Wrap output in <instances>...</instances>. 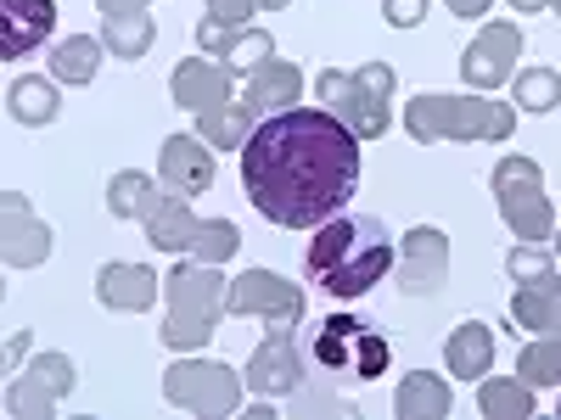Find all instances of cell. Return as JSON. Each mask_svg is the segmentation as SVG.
I'll return each mask as SVG.
<instances>
[{
    "label": "cell",
    "instance_id": "obj_1",
    "mask_svg": "<svg viewBox=\"0 0 561 420\" xmlns=\"http://www.w3.org/2000/svg\"><path fill=\"white\" fill-rule=\"evenodd\" d=\"M242 191L280 230H320L359 191V135L332 107H280L248 135Z\"/></svg>",
    "mask_w": 561,
    "mask_h": 420
},
{
    "label": "cell",
    "instance_id": "obj_2",
    "mask_svg": "<svg viewBox=\"0 0 561 420\" xmlns=\"http://www.w3.org/2000/svg\"><path fill=\"white\" fill-rule=\"evenodd\" d=\"M393 269V236L382 219L370 213H337L314 230V242L304 253V275L309 287L325 298H365L370 287H382V275Z\"/></svg>",
    "mask_w": 561,
    "mask_h": 420
},
{
    "label": "cell",
    "instance_id": "obj_3",
    "mask_svg": "<svg viewBox=\"0 0 561 420\" xmlns=\"http://www.w3.org/2000/svg\"><path fill=\"white\" fill-rule=\"evenodd\" d=\"M404 129L421 147H433V140H511L517 135V102H494L489 90H466V96L421 90L404 107Z\"/></svg>",
    "mask_w": 561,
    "mask_h": 420
},
{
    "label": "cell",
    "instance_id": "obj_4",
    "mask_svg": "<svg viewBox=\"0 0 561 420\" xmlns=\"http://www.w3.org/2000/svg\"><path fill=\"white\" fill-rule=\"evenodd\" d=\"M169 319H163V348H180V353H197L214 325L225 319V298H230V280L219 275V264H174L169 269Z\"/></svg>",
    "mask_w": 561,
    "mask_h": 420
},
{
    "label": "cell",
    "instance_id": "obj_5",
    "mask_svg": "<svg viewBox=\"0 0 561 420\" xmlns=\"http://www.w3.org/2000/svg\"><path fill=\"white\" fill-rule=\"evenodd\" d=\"M309 353L332 382H377V376H388L393 342L365 314H325L309 331Z\"/></svg>",
    "mask_w": 561,
    "mask_h": 420
},
{
    "label": "cell",
    "instance_id": "obj_6",
    "mask_svg": "<svg viewBox=\"0 0 561 420\" xmlns=\"http://www.w3.org/2000/svg\"><path fill=\"white\" fill-rule=\"evenodd\" d=\"M320 107H332L359 140H377L393 124V62H359V68H320L314 79Z\"/></svg>",
    "mask_w": 561,
    "mask_h": 420
},
{
    "label": "cell",
    "instance_id": "obj_7",
    "mask_svg": "<svg viewBox=\"0 0 561 420\" xmlns=\"http://www.w3.org/2000/svg\"><path fill=\"white\" fill-rule=\"evenodd\" d=\"M147 224V242L158 253H185V258H203V264H225L242 253V230L230 219H197L192 197H174L163 185V197L152 202V213L140 219Z\"/></svg>",
    "mask_w": 561,
    "mask_h": 420
},
{
    "label": "cell",
    "instance_id": "obj_8",
    "mask_svg": "<svg viewBox=\"0 0 561 420\" xmlns=\"http://www.w3.org/2000/svg\"><path fill=\"white\" fill-rule=\"evenodd\" d=\"M494 202H500V219L517 242H550L556 236V213H550V197H545V168L523 152H511L494 163Z\"/></svg>",
    "mask_w": 561,
    "mask_h": 420
},
{
    "label": "cell",
    "instance_id": "obj_9",
    "mask_svg": "<svg viewBox=\"0 0 561 420\" xmlns=\"http://www.w3.org/2000/svg\"><path fill=\"white\" fill-rule=\"evenodd\" d=\"M242 387H248V376H237V370L219 364V359H180V364H169V376H163V398L174 409H185V415H203V420L237 415L242 409Z\"/></svg>",
    "mask_w": 561,
    "mask_h": 420
},
{
    "label": "cell",
    "instance_id": "obj_10",
    "mask_svg": "<svg viewBox=\"0 0 561 420\" xmlns=\"http://www.w3.org/2000/svg\"><path fill=\"white\" fill-rule=\"evenodd\" d=\"M73 387H79V370L68 353H34V364L18 370L7 387V415L12 420H51Z\"/></svg>",
    "mask_w": 561,
    "mask_h": 420
},
{
    "label": "cell",
    "instance_id": "obj_11",
    "mask_svg": "<svg viewBox=\"0 0 561 420\" xmlns=\"http://www.w3.org/2000/svg\"><path fill=\"white\" fill-rule=\"evenodd\" d=\"M225 314L237 319H270V325H304V287H293L287 275L275 269H248L230 280V298H225Z\"/></svg>",
    "mask_w": 561,
    "mask_h": 420
},
{
    "label": "cell",
    "instance_id": "obj_12",
    "mask_svg": "<svg viewBox=\"0 0 561 420\" xmlns=\"http://www.w3.org/2000/svg\"><path fill=\"white\" fill-rule=\"evenodd\" d=\"M517 62H523V28L517 23H483V34L460 57V79H466V90H500L517 79Z\"/></svg>",
    "mask_w": 561,
    "mask_h": 420
},
{
    "label": "cell",
    "instance_id": "obj_13",
    "mask_svg": "<svg viewBox=\"0 0 561 420\" xmlns=\"http://www.w3.org/2000/svg\"><path fill=\"white\" fill-rule=\"evenodd\" d=\"M449 287V236L438 224H415L399 242V292L404 298H438Z\"/></svg>",
    "mask_w": 561,
    "mask_h": 420
},
{
    "label": "cell",
    "instance_id": "obj_14",
    "mask_svg": "<svg viewBox=\"0 0 561 420\" xmlns=\"http://www.w3.org/2000/svg\"><path fill=\"white\" fill-rule=\"evenodd\" d=\"M248 387L259 398H293L304 387V353H298V325H275L248 359Z\"/></svg>",
    "mask_w": 561,
    "mask_h": 420
},
{
    "label": "cell",
    "instance_id": "obj_15",
    "mask_svg": "<svg viewBox=\"0 0 561 420\" xmlns=\"http://www.w3.org/2000/svg\"><path fill=\"white\" fill-rule=\"evenodd\" d=\"M158 174L174 197H208L219 179V163H214L203 135H169L158 147Z\"/></svg>",
    "mask_w": 561,
    "mask_h": 420
},
{
    "label": "cell",
    "instance_id": "obj_16",
    "mask_svg": "<svg viewBox=\"0 0 561 420\" xmlns=\"http://www.w3.org/2000/svg\"><path fill=\"white\" fill-rule=\"evenodd\" d=\"M0 236H7V264L12 269H34L51 258V224H45L23 191L0 197Z\"/></svg>",
    "mask_w": 561,
    "mask_h": 420
},
{
    "label": "cell",
    "instance_id": "obj_17",
    "mask_svg": "<svg viewBox=\"0 0 561 420\" xmlns=\"http://www.w3.org/2000/svg\"><path fill=\"white\" fill-rule=\"evenodd\" d=\"M230 90H237V68L230 62H208V57H185V62H174V73H169V96H174V107H185V113H203V107H219V102H230Z\"/></svg>",
    "mask_w": 561,
    "mask_h": 420
},
{
    "label": "cell",
    "instance_id": "obj_18",
    "mask_svg": "<svg viewBox=\"0 0 561 420\" xmlns=\"http://www.w3.org/2000/svg\"><path fill=\"white\" fill-rule=\"evenodd\" d=\"M158 292H163V280L152 264H102V275H96V298L118 314H147L158 303Z\"/></svg>",
    "mask_w": 561,
    "mask_h": 420
},
{
    "label": "cell",
    "instance_id": "obj_19",
    "mask_svg": "<svg viewBox=\"0 0 561 420\" xmlns=\"http://www.w3.org/2000/svg\"><path fill=\"white\" fill-rule=\"evenodd\" d=\"M511 319L523 331H539V337H561V275H534V280H517L511 292Z\"/></svg>",
    "mask_w": 561,
    "mask_h": 420
},
{
    "label": "cell",
    "instance_id": "obj_20",
    "mask_svg": "<svg viewBox=\"0 0 561 420\" xmlns=\"http://www.w3.org/2000/svg\"><path fill=\"white\" fill-rule=\"evenodd\" d=\"M0 12H7V39H0L7 62L39 51L57 28V0H0Z\"/></svg>",
    "mask_w": 561,
    "mask_h": 420
},
{
    "label": "cell",
    "instance_id": "obj_21",
    "mask_svg": "<svg viewBox=\"0 0 561 420\" xmlns=\"http://www.w3.org/2000/svg\"><path fill=\"white\" fill-rule=\"evenodd\" d=\"M444 364L460 382H483L489 364H494V325L489 319H460L444 342Z\"/></svg>",
    "mask_w": 561,
    "mask_h": 420
},
{
    "label": "cell",
    "instance_id": "obj_22",
    "mask_svg": "<svg viewBox=\"0 0 561 420\" xmlns=\"http://www.w3.org/2000/svg\"><path fill=\"white\" fill-rule=\"evenodd\" d=\"M197 45H203V51H214L219 62H230L237 73H253L264 57H275V39L264 28H214L208 18L197 23Z\"/></svg>",
    "mask_w": 561,
    "mask_h": 420
},
{
    "label": "cell",
    "instance_id": "obj_23",
    "mask_svg": "<svg viewBox=\"0 0 561 420\" xmlns=\"http://www.w3.org/2000/svg\"><path fill=\"white\" fill-rule=\"evenodd\" d=\"M449 409H455V387L444 376H433V370H410V376L399 382V393H393L399 420H444Z\"/></svg>",
    "mask_w": 561,
    "mask_h": 420
},
{
    "label": "cell",
    "instance_id": "obj_24",
    "mask_svg": "<svg viewBox=\"0 0 561 420\" xmlns=\"http://www.w3.org/2000/svg\"><path fill=\"white\" fill-rule=\"evenodd\" d=\"M304 96V73L280 57H264L253 73H248V107L259 113H280V107H298Z\"/></svg>",
    "mask_w": 561,
    "mask_h": 420
},
{
    "label": "cell",
    "instance_id": "obj_25",
    "mask_svg": "<svg viewBox=\"0 0 561 420\" xmlns=\"http://www.w3.org/2000/svg\"><path fill=\"white\" fill-rule=\"evenodd\" d=\"M259 129V107H230V102H219V107H203L197 113V135L208 140L214 152H242L248 147V135Z\"/></svg>",
    "mask_w": 561,
    "mask_h": 420
},
{
    "label": "cell",
    "instance_id": "obj_26",
    "mask_svg": "<svg viewBox=\"0 0 561 420\" xmlns=\"http://www.w3.org/2000/svg\"><path fill=\"white\" fill-rule=\"evenodd\" d=\"M534 393L539 387H528L523 376H489V382H478V409L489 420H534V409H539Z\"/></svg>",
    "mask_w": 561,
    "mask_h": 420
},
{
    "label": "cell",
    "instance_id": "obj_27",
    "mask_svg": "<svg viewBox=\"0 0 561 420\" xmlns=\"http://www.w3.org/2000/svg\"><path fill=\"white\" fill-rule=\"evenodd\" d=\"M7 107H12V118H18V124H28V129L57 124V113H62V102H57V79H34V73L12 79Z\"/></svg>",
    "mask_w": 561,
    "mask_h": 420
},
{
    "label": "cell",
    "instance_id": "obj_28",
    "mask_svg": "<svg viewBox=\"0 0 561 420\" xmlns=\"http://www.w3.org/2000/svg\"><path fill=\"white\" fill-rule=\"evenodd\" d=\"M102 34H73V39H57L51 45V79L57 84H90L102 68Z\"/></svg>",
    "mask_w": 561,
    "mask_h": 420
},
{
    "label": "cell",
    "instance_id": "obj_29",
    "mask_svg": "<svg viewBox=\"0 0 561 420\" xmlns=\"http://www.w3.org/2000/svg\"><path fill=\"white\" fill-rule=\"evenodd\" d=\"M158 197H163V185H158L152 174H140V168H124V174L107 179V208H113V219H147Z\"/></svg>",
    "mask_w": 561,
    "mask_h": 420
},
{
    "label": "cell",
    "instance_id": "obj_30",
    "mask_svg": "<svg viewBox=\"0 0 561 420\" xmlns=\"http://www.w3.org/2000/svg\"><path fill=\"white\" fill-rule=\"evenodd\" d=\"M102 45L124 62H140L158 45V23L147 12H129V18H102Z\"/></svg>",
    "mask_w": 561,
    "mask_h": 420
},
{
    "label": "cell",
    "instance_id": "obj_31",
    "mask_svg": "<svg viewBox=\"0 0 561 420\" xmlns=\"http://www.w3.org/2000/svg\"><path fill=\"white\" fill-rule=\"evenodd\" d=\"M511 102L528 107V113H556L561 107V73L539 68V62L517 68V79H511Z\"/></svg>",
    "mask_w": 561,
    "mask_h": 420
},
{
    "label": "cell",
    "instance_id": "obj_32",
    "mask_svg": "<svg viewBox=\"0 0 561 420\" xmlns=\"http://www.w3.org/2000/svg\"><path fill=\"white\" fill-rule=\"evenodd\" d=\"M517 376L528 387H561V337H534L517 353Z\"/></svg>",
    "mask_w": 561,
    "mask_h": 420
},
{
    "label": "cell",
    "instance_id": "obj_33",
    "mask_svg": "<svg viewBox=\"0 0 561 420\" xmlns=\"http://www.w3.org/2000/svg\"><path fill=\"white\" fill-rule=\"evenodd\" d=\"M505 275L511 280H534V275H550V253L539 242H517L505 253Z\"/></svg>",
    "mask_w": 561,
    "mask_h": 420
},
{
    "label": "cell",
    "instance_id": "obj_34",
    "mask_svg": "<svg viewBox=\"0 0 561 420\" xmlns=\"http://www.w3.org/2000/svg\"><path fill=\"white\" fill-rule=\"evenodd\" d=\"M248 18H259V0H208L214 28H248Z\"/></svg>",
    "mask_w": 561,
    "mask_h": 420
},
{
    "label": "cell",
    "instance_id": "obj_35",
    "mask_svg": "<svg viewBox=\"0 0 561 420\" xmlns=\"http://www.w3.org/2000/svg\"><path fill=\"white\" fill-rule=\"evenodd\" d=\"M382 18L393 28H415L421 18H427V0H382Z\"/></svg>",
    "mask_w": 561,
    "mask_h": 420
},
{
    "label": "cell",
    "instance_id": "obj_36",
    "mask_svg": "<svg viewBox=\"0 0 561 420\" xmlns=\"http://www.w3.org/2000/svg\"><path fill=\"white\" fill-rule=\"evenodd\" d=\"M102 7V18H129V12H147L152 0H96Z\"/></svg>",
    "mask_w": 561,
    "mask_h": 420
},
{
    "label": "cell",
    "instance_id": "obj_37",
    "mask_svg": "<svg viewBox=\"0 0 561 420\" xmlns=\"http://www.w3.org/2000/svg\"><path fill=\"white\" fill-rule=\"evenodd\" d=\"M444 7H449L455 18H489V7H494V0H444Z\"/></svg>",
    "mask_w": 561,
    "mask_h": 420
},
{
    "label": "cell",
    "instance_id": "obj_38",
    "mask_svg": "<svg viewBox=\"0 0 561 420\" xmlns=\"http://www.w3.org/2000/svg\"><path fill=\"white\" fill-rule=\"evenodd\" d=\"M23 348H28V337H23V331H12V342H7V364H18V359H23Z\"/></svg>",
    "mask_w": 561,
    "mask_h": 420
},
{
    "label": "cell",
    "instance_id": "obj_39",
    "mask_svg": "<svg viewBox=\"0 0 561 420\" xmlns=\"http://www.w3.org/2000/svg\"><path fill=\"white\" fill-rule=\"evenodd\" d=\"M511 7H517L523 18H534V12H545V7H550V0H511Z\"/></svg>",
    "mask_w": 561,
    "mask_h": 420
},
{
    "label": "cell",
    "instance_id": "obj_40",
    "mask_svg": "<svg viewBox=\"0 0 561 420\" xmlns=\"http://www.w3.org/2000/svg\"><path fill=\"white\" fill-rule=\"evenodd\" d=\"M280 7H287V0H259V12H280Z\"/></svg>",
    "mask_w": 561,
    "mask_h": 420
},
{
    "label": "cell",
    "instance_id": "obj_41",
    "mask_svg": "<svg viewBox=\"0 0 561 420\" xmlns=\"http://www.w3.org/2000/svg\"><path fill=\"white\" fill-rule=\"evenodd\" d=\"M550 12H556V18H561V0H550Z\"/></svg>",
    "mask_w": 561,
    "mask_h": 420
},
{
    "label": "cell",
    "instance_id": "obj_42",
    "mask_svg": "<svg viewBox=\"0 0 561 420\" xmlns=\"http://www.w3.org/2000/svg\"><path fill=\"white\" fill-rule=\"evenodd\" d=\"M556 258H561V230H556Z\"/></svg>",
    "mask_w": 561,
    "mask_h": 420
},
{
    "label": "cell",
    "instance_id": "obj_43",
    "mask_svg": "<svg viewBox=\"0 0 561 420\" xmlns=\"http://www.w3.org/2000/svg\"><path fill=\"white\" fill-rule=\"evenodd\" d=\"M556 409H561V404H556Z\"/></svg>",
    "mask_w": 561,
    "mask_h": 420
}]
</instances>
